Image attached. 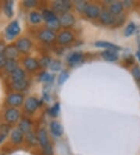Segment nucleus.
I'll list each match as a JSON object with an SVG mask.
<instances>
[{
	"label": "nucleus",
	"instance_id": "obj_9",
	"mask_svg": "<svg viewBox=\"0 0 140 155\" xmlns=\"http://www.w3.org/2000/svg\"><path fill=\"white\" fill-rule=\"evenodd\" d=\"M38 100L34 97H29L25 102V109L29 113H33L38 107Z\"/></svg>",
	"mask_w": 140,
	"mask_h": 155
},
{
	"label": "nucleus",
	"instance_id": "obj_28",
	"mask_svg": "<svg viewBox=\"0 0 140 155\" xmlns=\"http://www.w3.org/2000/svg\"><path fill=\"white\" fill-rule=\"evenodd\" d=\"M69 77V74L68 73V71H62V73L59 74V76H58V84H59V85H62L64 82H65V81H67Z\"/></svg>",
	"mask_w": 140,
	"mask_h": 155
},
{
	"label": "nucleus",
	"instance_id": "obj_1",
	"mask_svg": "<svg viewBox=\"0 0 140 155\" xmlns=\"http://www.w3.org/2000/svg\"><path fill=\"white\" fill-rule=\"evenodd\" d=\"M20 32V28L17 21L10 23L6 29V35L8 39H13Z\"/></svg>",
	"mask_w": 140,
	"mask_h": 155
},
{
	"label": "nucleus",
	"instance_id": "obj_40",
	"mask_svg": "<svg viewBox=\"0 0 140 155\" xmlns=\"http://www.w3.org/2000/svg\"><path fill=\"white\" fill-rule=\"evenodd\" d=\"M6 135H3V134H0V143H2V142L4 141V140L6 139Z\"/></svg>",
	"mask_w": 140,
	"mask_h": 155
},
{
	"label": "nucleus",
	"instance_id": "obj_13",
	"mask_svg": "<svg viewBox=\"0 0 140 155\" xmlns=\"http://www.w3.org/2000/svg\"><path fill=\"white\" fill-rule=\"evenodd\" d=\"M23 64H24L25 68L30 71H35L39 67V63L37 62L35 59L31 58V57H28V58L25 59L24 61H23Z\"/></svg>",
	"mask_w": 140,
	"mask_h": 155
},
{
	"label": "nucleus",
	"instance_id": "obj_3",
	"mask_svg": "<svg viewBox=\"0 0 140 155\" xmlns=\"http://www.w3.org/2000/svg\"><path fill=\"white\" fill-rule=\"evenodd\" d=\"M53 8L58 13H67L71 8V3L69 1H56L53 3Z\"/></svg>",
	"mask_w": 140,
	"mask_h": 155
},
{
	"label": "nucleus",
	"instance_id": "obj_39",
	"mask_svg": "<svg viewBox=\"0 0 140 155\" xmlns=\"http://www.w3.org/2000/svg\"><path fill=\"white\" fill-rule=\"evenodd\" d=\"M23 4H24V6L26 7L31 8L34 7V6H35L37 5V2L36 1H32V0H27V1H24Z\"/></svg>",
	"mask_w": 140,
	"mask_h": 155
},
{
	"label": "nucleus",
	"instance_id": "obj_34",
	"mask_svg": "<svg viewBox=\"0 0 140 155\" xmlns=\"http://www.w3.org/2000/svg\"><path fill=\"white\" fill-rule=\"evenodd\" d=\"M132 74L133 77L135 78V79H136L137 81H140V68L138 66L135 67L132 71Z\"/></svg>",
	"mask_w": 140,
	"mask_h": 155
},
{
	"label": "nucleus",
	"instance_id": "obj_35",
	"mask_svg": "<svg viewBox=\"0 0 140 155\" xmlns=\"http://www.w3.org/2000/svg\"><path fill=\"white\" fill-rule=\"evenodd\" d=\"M27 140L28 142L30 143L31 145H35L37 141V137H36L35 135L33 133H30V132L29 133H27Z\"/></svg>",
	"mask_w": 140,
	"mask_h": 155
},
{
	"label": "nucleus",
	"instance_id": "obj_4",
	"mask_svg": "<svg viewBox=\"0 0 140 155\" xmlns=\"http://www.w3.org/2000/svg\"><path fill=\"white\" fill-rule=\"evenodd\" d=\"M23 101V97L19 93H13V94L9 95L6 99L7 104L12 107L20 106Z\"/></svg>",
	"mask_w": 140,
	"mask_h": 155
},
{
	"label": "nucleus",
	"instance_id": "obj_32",
	"mask_svg": "<svg viewBox=\"0 0 140 155\" xmlns=\"http://www.w3.org/2000/svg\"><path fill=\"white\" fill-rule=\"evenodd\" d=\"M39 80L41 81H44V82H48L51 80V75L48 74V72H43L42 74L40 75Z\"/></svg>",
	"mask_w": 140,
	"mask_h": 155
},
{
	"label": "nucleus",
	"instance_id": "obj_27",
	"mask_svg": "<svg viewBox=\"0 0 140 155\" xmlns=\"http://www.w3.org/2000/svg\"><path fill=\"white\" fill-rule=\"evenodd\" d=\"M135 25L134 23H130L125 29V35L126 37H129L135 32Z\"/></svg>",
	"mask_w": 140,
	"mask_h": 155
},
{
	"label": "nucleus",
	"instance_id": "obj_10",
	"mask_svg": "<svg viewBox=\"0 0 140 155\" xmlns=\"http://www.w3.org/2000/svg\"><path fill=\"white\" fill-rule=\"evenodd\" d=\"M56 38V35L51 30L42 31L39 34V38L44 42H53Z\"/></svg>",
	"mask_w": 140,
	"mask_h": 155
},
{
	"label": "nucleus",
	"instance_id": "obj_6",
	"mask_svg": "<svg viewBox=\"0 0 140 155\" xmlns=\"http://www.w3.org/2000/svg\"><path fill=\"white\" fill-rule=\"evenodd\" d=\"M5 117L8 122H16L20 117V111L16 108H9L5 114Z\"/></svg>",
	"mask_w": 140,
	"mask_h": 155
},
{
	"label": "nucleus",
	"instance_id": "obj_22",
	"mask_svg": "<svg viewBox=\"0 0 140 155\" xmlns=\"http://www.w3.org/2000/svg\"><path fill=\"white\" fill-rule=\"evenodd\" d=\"M42 17H43V19L45 20L48 24L53 22V21H56V20L58 19L55 14H54L52 11H51V10H44L43 13H42Z\"/></svg>",
	"mask_w": 140,
	"mask_h": 155
},
{
	"label": "nucleus",
	"instance_id": "obj_8",
	"mask_svg": "<svg viewBox=\"0 0 140 155\" xmlns=\"http://www.w3.org/2000/svg\"><path fill=\"white\" fill-rule=\"evenodd\" d=\"M101 22L105 25H114L115 23V17L110 12L103 11L101 12Z\"/></svg>",
	"mask_w": 140,
	"mask_h": 155
},
{
	"label": "nucleus",
	"instance_id": "obj_37",
	"mask_svg": "<svg viewBox=\"0 0 140 155\" xmlns=\"http://www.w3.org/2000/svg\"><path fill=\"white\" fill-rule=\"evenodd\" d=\"M6 61H7V59L6 56L4 55V53H0V68H5Z\"/></svg>",
	"mask_w": 140,
	"mask_h": 155
},
{
	"label": "nucleus",
	"instance_id": "obj_33",
	"mask_svg": "<svg viewBox=\"0 0 140 155\" xmlns=\"http://www.w3.org/2000/svg\"><path fill=\"white\" fill-rule=\"evenodd\" d=\"M50 68L53 71H58L61 69V63L58 61H52L50 63Z\"/></svg>",
	"mask_w": 140,
	"mask_h": 155
},
{
	"label": "nucleus",
	"instance_id": "obj_18",
	"mask_svg": "<svg viewBox=\"0 0 140 155\" xmlns=\"http://www.w3.org/2000/svg\"><path fill=\"white\" fill-rule=\"evenodd\" d=\"M50 128L51 133H52V134L54 135V136H62V133H63L62 126L60 125L59 123L57 122V121H52V122L51 123Z\"/></svg>",
	"mask_w": 140,
	"mask_h": 155
},
{
	"label": "nucleus",
	"instance_id": "obj_31",
	"mask_svg": "<svg viewBox=\"0 0 140 155\" xmlns=\"http://www.w3.org/2000/svg\"><path fill=\"white\" fill-rule=\"evenodd\" d=\"M60 107H59V104L58 103H56L51 108L50 110V114L52 117H57L58 115V113H59Z\"/></svg>",
	"mask_w": 140,
	"mask_h": 155
},
{
	"label": "nucleus",
	"instance_id": "obj_42",
	"mask_svg": "<svg viewBox=\"0 0 140 155\" xmlns=\"http://www.w3.org/2000/svg\"><path fill=\"white\" fill-rule=\"evenodd\" d=\"M138 86H139V87H140V81H138Z\"/></svg>",
	"mask_w": 140,
	"mask_h": 155
},
{
	"label": "nucleus",
	"instance_id": "obj_26",
	"mask_svg": "<svg viewBox=\"0 0 140 155\" xmlns=\"http://www.w3.org/2000/svg\"><path fill=\"white\" fill-rule=\"evenodd\" d=\"M4 11L8 17H12L13 15V2L7 1L4 6Z\"/></svg>",
	"mask_w": 140,
	"mask_h": 155
},
{
	"label": "nucleus",
	"instance_id": "obj_41",
	"mask_svg": "<svg viewBox=\"0 0 140 155\" xmlns=\"http://www.w3.org/2000/svg\"><path fill=\"white\" fill-rule=\"evenodd\" d=\"M136 56H137V57H138V60H139V61H140V52L139 51H138L136 53Z\"/></svg>",
	"mask_w": 140,
	"mask_h": 155
},
{
	"label": "nucleus",
	"instance_id": "obj_30",
	"mask_svg": "<svg viewBox=\"0 0 140 155\" xmlns=\"http://www.w3.org/2000/svg\"><path fill=\"white\" fill-rule=\"evenodd\" d=\"M87 6H88V4L86 3V2H83V1H78V2H76L77 10H78L79 12H81V13H82V12L85 13Z\"/></svg>",
	"mask_w": 140,
	"mask_h": 155
},
{
	"label": "nucleus",
	"instance_id": "obj_23",
	"mask_svg": "<svg viewBox=\"0 0 140 155\" xmlns=\"http://www.w3.org/2000/svg\"><path fill=\"white\" fill-rule=\"evenodd\" d=\"M5 68H6V71L12 74L13 71H15L18 68V64H17L16 60H13V59L7 60L6 65H5Z\"/></svg>",
	"mask_w": 140,
	"mask_h": 155
},
{
	"label": "nucleus",
	"instance_id": "obj_29",
	"mask_svg": "<svg viewBox=\"0 0 140 155\" xmlns=\"http://www.w3.org/2000/svg\"><path fill=\"white\" fill-rule=\"evenodd\" d=\"M30 20L33 24H37V23L41 22V16L36 12H32L30 14Z\"/></svg>",
	"mask_w": 140,
	"mask_h": 155
},
{
	"label": "nucleus",
	"instance_id": "obj_12",
	"mask_svg": "<svg viewBox=\"0 0 140 155\" xmlns=\"http://www.w3.org/2000/svg\"><path fill=\"white\" fill-rule=\"evenodd\" d=\"M38 140H39L40 144H41L43 149L50 146V143L48 142V135H47L45 129H40L39 133H38Z\"/></svg>",
	"mask_w": 140,
	"mask_h": 155
},
{
	"label": "nucleus",
	"instance_id": "obj_7",
	"mask_svg": "<svg viewBox=\"0 0 140 155\" xmlns=\"http://www.w3.org/2000/svg\"><path fill=\"white\" fill-rule=\"evenodd\" d=\"M19 53L20 52L15 45H8L7 47H6L4 49V55L6 56L7 60H10V59L15 60L16 57H18Z\"/></svg>",
	"mask_w": 140,
	"mask_h": 155
},
{
	"label": "nucleus",
	"instance_id": "obj_19",
	"mask_svg": "<svg viewBox=\"0 0 140 155\" xmlns=\"http://www.w3.org/2000/svg\"><path fill=\"white\" fill-rule=\"evenodd\" d=\"M19 129L23 133H29L31 129V122L28 119H23L20 121L19 125Z\"/></svg>",
	"mask_w": 140,
	"mask_h": 155
},
{
	"label": "nucleus",
	"instance_id": "obj_2",
	"mask_svg": "<svg viewBox=\"0 0 140 155\" xmlns=\"http://www.w3.org/2000/svg\"><path fill=\"white\" fill-rule=\"evenodd\" d=\"M31 45V42L27 38H22L19 39L16 44V46H17L19 52L22 53H26L30 51Z\"/></svg>",
	"mask_w": 140,
	"mask_h": 155
},
{
	"label": "nucleus",
	"instance_id": "obj_5",
	"mask_svg": "<svg viewBox=\"0 0 140 155\" xmlns=\"http://www.w3.org/2000/svg\"><path fill=\"white\" fill-rule=\"evenodd\" d=\"M60 25L68 28V27H71L72 25H74L75 18L71 13H62V16L60 17L59 19Z\"/></svg>",
	"mask_w": 140,
	"mask_h": 155
},
{
	"label": "nucleus",
	"instance_id": "obj_14",
	"mask_svg": "<svg viewBox=\"0 0 140 155\" xmlns=\"http://www.w3.org/2000/svg\"><path fill=\"white\" fill-rule=\"evenodd\" d=\"M101 55L105 61H109V62H114L118 59V54L117 52L113 51V50H107V51L103 52Z\"/></svg>",
	"mask_w": 140,
	"mask_h": 155
},
{
	"label": "nucleus",
	"instance_id": "obj_20",
	"mask_svg": "<svg viewBox=\"0 0 140 155\" xmlns=\"http://www.w3.org/2000/svg\"><path fill=\"white\" fill-rule=\"evenodd\" d=\"M25 77V73L24 71L20 69V68H17L15 71H13L11 74L12 80H13V82H16V81H22V80H24Z\"/></svg>",
	"mask_w": 140,
	"mask_h": 155
},
{
	"label": "nucleus",
	"instance_id": "obj_25",
	"mask_svg": "<svg viewBox=\"0 0 140 155\" xmlns=\"http://www.w3.org/2000/svg\"><path fill=\"white\" fill-rule=\"evenodd\" d=\"M28 86V82L26 80L16 81L13 83V88L17 91H23L26 89Z\"/></svg>",
	"mask_w": 140,
	"mask_h": 155
},
{
	"label": "nucleus",
	"instance_id": "obj_38",
	"mask_svg": "<svg viewBox=\"0 0 140 155\" xmlns=\"http://www.w3.org/2000/svg\"><path fill=\"white\" fill-rule=\"evenodd\" d=\"M50 63H51V60L48 58V57H44L42 60L41 61L39 64L41 65L42 67H47L50 65Z\"/></svg>",
	"mask_w": 140,
	"mask_h": 155
},
{
	"label": "nucleus",
	"instance_id": "obj_17",
	"mask_svg": "<svg viewBox=\"0 0 140 155\" xmlns=\"http://www.w3.org/2000/svg\"><path fill=\"white\" fill-rule=\"evenodd\" d=\"M95 45L97 47H101L105 48V49H108L110 50H113V51H117L121 49V47L118 46L117 45H114L113 43L107 42H104V41H100V42H97L95 43Z\"/></svg>",
	"mask_w": 140,
	"mask_h": 155
},
{
	"label": "nucleus",
	"instance_id": "obj_21",
	"mask_svg": "<svg viewBox=\"0 0 140 155\" xmlns=\"http://www.w3.org/2000/svg\"><path fill=\"white\" fill-rule=\"evenodd\" d=\"M23 133L20 129H15V130L13 131L11 134V140L14 143H20L23 141Z\"/></svg>",
	"mask_w": 140,
	"mask_h": 155
},
{
	"label": "nucleus",
	"instance_id": "obj_11",
	"mask_svg": "<svg viewBox=\"0 0 140 155\" xmlns=\"http://www.w3.org/2000/svg\"><path fill=\"white\" fill-rule=\"evenodd\" d=\"M85 13L90 18H97L101 14L100 9L94 5H88L86 9Z\"/></svg>",
	"mask_w": 140,
	"mask_h": 155
},
{
	"label": "nucleus",
	"instance_id": "obj_36",
	"mask_svg": "<svg viewBox=\"0 0 140 155\" xmlns=\"http://www.w3.org/2000/svg\"><path fill=\"white\" fill-rule=\"evenodd\" d=\"M48 25V27L51 29V30H57V29H58V28L60 27L59 20L57 19L56 21H53V22L51 23H49Z\"/></svg>",
	"mask_w": 140,
	"mask_h": 155
},
{
	"label": "nucleus",
	"instance_id": "obj_16",
	"mask_svg": "<svg viewBox=\"0 0 140 155\" xmlns=\"http://www.w3.org/2000/svg\"><path fill=\"white\" fill-rule=\"evenodd\" d=\"M82 59V53L80 52H75L71 53L68 57V62L70 65H75L80 62Z\"/></svg>",
	"mask_w": 140,
	"mask_h": 155
},
{
	"label": "nucleus",
	"instance_id": "obj_24",
	"mask_svg": "<svg viewBox=\"0 0 140 155\" xmlns=\"http://www.w3.org/2000/svg\"><path fill=\"white\" fill-rule=\"evenodd\" d=\"M110 13L113 15H118V14H120L122 12V10H123V5L121 2H114L110 6Z\"/></svg>",
	"mask_w": 140,
	"mask_h": 155
},
{
	"label": "nucleus",
	"instance_id": "obj_15",
	"mask_svg": "<svg viewBox=\"0 0 140 155\" xmlns=\"http://www.w3.org/2000/svg\"><path fill=\"white\" fill-rule=\"evenodd\" d=\"M73 40V35L69 31H63L58 36V41L61 44H68Z\"/></svg>",
	"mask_w": 140,
	"mask_h": 155
}]
</instances>
